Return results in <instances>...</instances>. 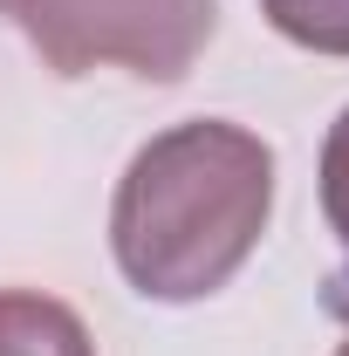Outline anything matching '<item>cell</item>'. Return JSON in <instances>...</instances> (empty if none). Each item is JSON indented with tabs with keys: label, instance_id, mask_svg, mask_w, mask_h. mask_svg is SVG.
<instances>
[{
	"label": "cell",
	"instance_id": "6da1fadb",
	"mask_svg": "<svg viewBox=\"0 0 349 356\" xmlns=\"http://www.w3.org/2000/svg\"><path fill=\"white\" fill-rule=\"evenodd\" d=\"M274 213L267 137L192 117L137 151L110 199V254L144 302H206L261 247Z\"/></svg>",
	"mask_w": 349,
	"mask_h": 356
},
{
	"label": "cell",
	"instance_id": "7a4b0ae2",
	"mask_svg": "<svg viewBox=\"0 0 349 356\" xmlns=\"http://www.w3.org/2000/svg\"><path fill=\"white\" fill-rule=\"evenodd\" d=\"M0 14L55 76L124 69L144 83H178L219 28V0H0Z\"/></svg>",
	"mask_w": 349,
	"mask_h": 356
},
{
	"label": "cell",
	"instance_id": "3957f363",
	"mask_svg": "<svg viewBox=\"0 0 349 356\" xmlns=\"http://www.w3.org/2000/svg\"><path fill=\"white\" fill-rule=\"evenodd\" d=\"M0 356H96L83 315L35 288H0Z\"/></svg>",
	"mask_w": 349,
	"mask_h": 356
},
{
	"label": "cell",
	"instance_id": "277c9868",
	"mask_svg": "<svg viewBox=\"0 0 349 356\" xmlns=\"http://www.w3.org/2000/svg\"><path fill=\"white\" fill-rule=\"evenodd\" d=\"M267 28L315 55H349V0H261Z\"/></svg>",
	"mask_w": 349,
	"mask_h": 356
},
{
	"label": "cell",
	"instance_id": "5b68a950",
	"mask_svg": "<svg viewBox=\"0 0 349 356\" xmlns=\"http://www.w3.org/2000/svg\"><path fill=\"white\" fill-rule=\"evenodd\" d=\"M322 213H329V233L349 247V110L329 124V144H322Z\"/></svg>",
	"mask_w": 349,
	"mask_h": 356
},
{
	"label": "cell",
	"instance_id": "8992f818",
	"mask_svg": "<svg viewBox=\"0 0 349 356\" xmlns=\"http://www.w3.org/2000/svg\"><path fill=\"white\" fill-rule=\"evenodd\" d=\"M336 356H349V343H343V350H336Z\"/></svg>",
	"mask_w": 349,
	"mask_h": 356
}]
</instances>
